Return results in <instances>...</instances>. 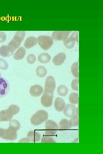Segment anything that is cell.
Segmentation results:
<instances>
[{"label":"cell","mask_w":103,"mask_h":154,"mask_svg":"<svg viewBox=\"0 0 103 154\" xmlns=\"http://www.w3.org/2000/svg\"><path fill=\"white\" fill-rule=\"evenodd\" d=\"M48 117V114L46 111L39 110L32 115L30 119L31 122L33 125H38L47 121Z\"/></svg>","instance_id":"obj_1"},{"label":"cell","mask_w":103,"mask_h":154,"mask_svg":"<svg viewBox=\"0 0 103 154\" xmlns=\"http://www.w3.org/2000/svg\"><path fill=\"white\" fill-rule=\"evenodd\" d=\"M38 44L44 50H47L50 48L54 42V38L49 36L41 35L37 38Z\"/></svg>","instance_id":"obj_2"},{"label":"cell","mask_w":103,"mask_h":154,"mask_svg":"<svg viewBox=\"0 0 103 154\" xmlns=\"http://www.w3.org/2000/svg\"><path fill=\"white\" fill-rule=\"evenodd\" d=\"M17 131L8 127V129H2L0 132V137L6 140H14L17 138Z\"/></svg>","instance_id":"obj_3"},{"label":"cell","mask_w":103,"mask_h":154,"mask_svg":"<svg viewBox=\"0 0 103 154\" xmlns=\"http://www.w3.org/2000/svg\"><path fill=\"white\" fill-rule=\"evenodd\" d=\"M58 129V125L54 121L48 120L45 122V134L49 136L55 135Z\"/></svg>","instance_id":"obj_4"},{"label":"cell","mask_w":103,"mask_h":154,"mask_svg":"<svg viewBox=\"0 0 103 154\" xmlns=\"http://www.w3.org/2000/svg\"><path fill=\"white\" fill-rule=\"evenodd\" d=\"M41 135L38 133L31 131L27 133L26 138H23L19 142L35 143L39 141Z\"/></svg>","instance_id":"obj_5"},{"label":"cell","mask_w":103,"mask_h":154,"mask_svg":"<svg viewBox=\"0 0 103 154\" xmlns=\"http://www.w3.org/2000/svg\"><path fill=\"white\" fill-rule=\"evenodd\" d=\"M9 83L3 77H0V98H3L9 93L10 90Z\"/></svg>","instance_id":"obj_6"},{"label":"cell","mask_w":103,"mask_h":154,"mask_svg":"<svg viewBox=\"0 0 103 154\" xmlns=\"http://www.w3.org/2000/svg\"><path fill=\"white\" fill-rule=\"evenodd\" d=\"M78 34L77 31H74L69 37L63 40L65 46L68 49H71L74 46L76 41L78 40Z\"/></svg>","instance_id":"obj_7"},{"label":"cell","mask_w":103,"mask_h":154,"mask_svg":"<svg viewBox=\"0 0 103 154\" xmlns=\"http://www.w3.org/2000/svg\"><path fill=\"white\" fill-rule=\"evenodd\" d=\"M56 87V82L54 77L52 76L47 77L45 80L44 92L50 94L54 93Z\"/></svg>","instance_id":"obj_8"},{"label":"cell","mask_w":103,"mask_h":154,"mask_svg":"<svg viewBox=\"0 0 103 154\" xmlns=\"http://www.w3.org/2000/svg\"><path fill=\"white\" fill-rule=\"evenodd\" d=\"M54 93H49L44 92L41 99V102L42 105L45 107H51L53 103Z\"/></svg>","instance_id":"obj_9"},{"label":"cell","mask_w":103,"mask_h":154,"mask_svg":"<svg viewBox=\"0 0 103 154\" xmlns=\"http://www.w3.org/2000/svg\"><path fill=\"white\" fill-rule=\"evenodd\" d=\"M72 31H56L52 33V36L56 40H64L68 36Z\"/></svg>","instance_id":"obj_10"},{"label":"cell","mask_w":103,"mask_h":154,"mask_svg":"<svg viewBox=\"0 0 103 154\" xmlns=\"http://www.w3.org/2000/svg\"><path fill=\"white\" fill-rule=\"evenodd\" d=\"M13 49L8 45H3L0 47V54L3 57H9L13 54Z\"/></svg>","instance_id":"obj_11"},{"label":"cell","mask_w":103,"mask_h":154,"mask_svg":"<svg viewBox=\"0 0 103 154\" xmlns=\"http://www.w3.org/2000/svg\"><path fill=\"white\" fill-rule=\"evenodd\" d=\"M76 110V107L74 105L69 104L65 105L63 113L66 116L70 117L75 114Z\"/></svg>","instance_id":"obj_12"},{"label":"cell","mask_w":103,"mask_h":154,"mask_svg":"<svg viewBox=\"0 0 103 154\" xmlns=\"http://www.w3.org/2000/svg\"><path fill=\"white\" fill-rule=\"evenodd\" d=\"M43 88L40 85H35L32 86L29 90L30 95L33 97L40 96L43 92Z\"/></svg>","instance_id":"obj_13"},{"label":"cell","mask_w":103,"mask_h":154,"mask_svg":"<svg viewBox=\"0 0 103 154\" xmlns=\"http://www.w3.org/2000/svg\"><path fill=\"white\" fill-rule=\"evenodd\" d=\"M13 116L8 109L0 111V121H10Z\"/></svg>","instance_id":"obj_14"},{"label":"cell","mask_w":103,"mask_h":154,"mask_svg":"<svg viewBox=\"0 0 103 154\" xmlns=\"http://www.w3.org/2000/svg\"><path fill=\"white\" fill-rule=\"evenodd\" d=\"M25 35V31H17L11 40L19 46Z\"/></svg>","instance_id":"obj_15"},{"label":"cell","mask_w":103,"mask_h":154,"mask_svg":"<svg viewBox=\"0 0 103 154\" xmlns=\"http://www.w3.org/2000/svg\"><path fill=\"white\" fill-rule=\"evenodd\" d=\"M66 58V54L64 53L60 52L54 57L52 61L55 65L60 66L64 63Z\"/></svg>","instance_id":"obj_16"},{"label":"cell","mask_w":103,"mask_h":154,"mask_svg":"<svg viewBox=\"0 0 103 154\" xmlns=\"http://www.w3.org/2000/svg\"><path fill=\"white\" fill-rule=\"evenodd\" d=\"M66 105L64 100L60 97L57 98L55 101L54 106L55 109L58 112L62 111Z\"/></svg>","instance_id":"obj_17"},{"label":"cell","mask_w":103,"mask_h":154,"mask_svg":"<svg viewBox=\"0 0 103 154\" xmlns=\"http://www.w3.org/2000/svg\"><path fill=\"white\" fill-rule=\"evenodd\" d=\"M38 40L36 38L33 37H30L26 39L24 44V47L29 49L33 47L37 44Z\"/></svg>","instance_id":"obj_18"},{"label":"cell","mask_w":103,"mask_h":154,"mask_svg":"<svg viewBox=\"0 0 103 154\" xmlns=\"http://www.w3.org/2000/svg\"><path fill=\"white\" fill-rule=\"evenodd\" d=\"M26 53V50L23 47L19 48L14 53L13 58L17 60H20L24 57Z\"/></svg>","instance_id":"obj_19"},{"label":"cell","mask_w":103,"mask_h":154,"mask_svg":"<svg viewBox=\"0 0 103 154\" xmlns=\"http://www.w3.org/2000/svg\"><path fill=\"white\" fill-rule=\"evenodd\" d=\"M58 129L60 131L67 130L71 128L69 121L66 119H63L60 121L58 125Z\"/></svg>","instance_id":"obj_20"},{"label":"cell","mask_w":103,"mask_h":154,"mask_svg":"<svg viewBox=\"0 0 103 154\" xmlns=\"http://www.w3.org/2000/svg\"><path fill=\"white\" fill-rule=\"evenodd\" d=\"M38 61L42 63L46 64L49 62L51 56L47 53H42L40 54L38 57Z\"/></svg>","instance_id":"obj_21"},{"label":"cell","mask_w":103,"mask_h":154,"mask_svg":"<svg viewBox=\"0 0 103 154\" xmlns=\"http://www.w3.org/2000/svg\"><path fill=\"white\" fill-rule=\"evenodd\" d=\"M9 128L17 131L21 127V124L16 119L11 120L9 123Z\"/></svg>","instance_id":"obj_22"},{"label":"cell","mask_w":103,"mask_h":154,"mask_svg":"<svg viewBox=\"0 0 103 154\" xmlns=\"http://www.w3.org/2000/svg\"><path fill=\"white\" fill-rule=\"evenodd\" d=\"M36 74L38 77L42 78L45 77L47 74V70L44 66H39L36 69Z\"/></svg>","instance_id":"obj_23"},{"label":"cell","mask_w":103,"mask_h":154,"mask_svg":"<svg viewBox=\"0 0 103 154\" xmlns=\"http://www.w3.org/2000/svg\"><path fill=\"white\" fill-rule=\"evenodd\" d=\"M58 94L61 96H65L67 94L68 89L66 86L61 85L58 87L57 89Z\"/></svg>","instance_id":"obj_24"},{"label":"cell","mask_w":103,"mask_h":154,"mask_svg":"<svg viewBox=\"0 0 103 154\" xmlns=\"http://www.w3.org/2000/svg\"><path fill=\"white\" fill-rule=\"evenodd\" d=\"M70 124L72 127L77 126L78 125L79 121L78 115V113L74 114L72 116L70 119Z\"/></svg>","instance_id":"obj_25"},{"label":"cell","mask_w":103,"mask_h":154,"mask_svg":"<svg viewBox=\"0 0 103 154\" xmlns=\"http://www.w3.org/2000/svg\"><path fill=\"white\" fill-rule=\"evenodd\" d=\"M70 102L73 104H77L79 102L78 94L77 93L73 92L71 93L69 97Z\"/></svg>","instance_id":"obj_26"},{"label":"cell","mask_w":103,"mask_h":154,"mask_svg":"<svg viewBox=\"0 0 103 154\" xmlns=\"http://www.w3.org/2000/svg\"><path fill=\"white\" fill-rule=\"evenodd\" d=\"M71 72L74 77L76 78H79L78 64V62L74 63L71 66Z\"/></svg>","instance_id":"obj_27"},{"label":"cell","mask_w":103,"mask_h":154,"mask_svg":"<svg viewBox=\"0 0 103 154\" xmlns=\"http://www.w3.org/2000/svg\"><path fill=\"white\" fill-rule=\"evenodd\" d=\"M13 116L17 114L19 111V108L17 105L12 104L9 106L8 109Z\"/></svg>","instance_id":"obj_28"},{"label":"cell","mask_w":103,"mask_h":154,"mask_svg":"<svg viewBox=\"0 0 103 154\" xmlns=\"http://www.w3.org/2000/svg\"><path fill=\"white\" fill-rule=\"evenodd\" d=\"M9 65L4 59L0 58V69L2 70H7L8 67Z\"/></svg>","instance_id":"obj_29"},{"label":"cell","mask_w":103,"mask_h":154,"mask_svg":"<svg viewBox=\"0 0 103 154\" xmlns=\"http://www.w3.org/2000/svg\"><path fill=\"white\" fill-rule=\"evenodd\" d=\"M55 141L49 136H46L43 137L41 140V143H55Z\"/></svg>","instance_id":"obj_30"},{"label":"cell","mask_w":103,"mask_h":154,"mask_svg":"<svg viewBox=\"0 0 103 154\" xmlns=\"http://www.w3.org/2000/svg\"><path fill=\"white\" fill-rule=\"evenodd\" d=\"M36 60V56L33 54L29 55L27 57V62L30 64H34Z\"/></svg>","instance_id":"obj_31"},{"label":"cell","mask_w":103,"mask_h":154,"mask_svg":"<svg viewBox=\"0 0 103 154\" xmlns=\"http://www.w3.org/2000/svg\"><path fill=\"white\" fill-rule=\"evenodd\" d=\"M78 79H74L72 80L71 83V87L73 90L76 91H78Z\"/></svg>","instance_id":"obj_32"},{"label":"cell","mask_w":103,"mask_h":154,"mask_svg":"<svg viewBox=\"0 0 103 154\" xmlns=\"http://www.w3.org/2000/svg\"><path fill=\"white\" fill-rule=\"evenodd\" d=\"M7 36L3 32L0 31V43L4 42L6 40Z\"/></svg>","instance_id":"obj_33"},{"label":"cell","mask_w":103,"mask_h":154,"mask_svg":"<svg viewBox=\"0 0 103 154\" xmlns=\"http://www.w3.org/2000/svg\"><path fill=\"white\" fill-rule=\"evenodd\" d=\"M2 129V128H0V132H1V129Z\"/></svg>","instance_id":"obj_34"}]
</instances>
